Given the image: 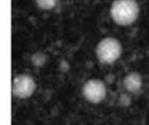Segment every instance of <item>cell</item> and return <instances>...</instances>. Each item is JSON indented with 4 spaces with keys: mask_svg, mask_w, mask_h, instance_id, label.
Instances as JSON below:
<instances>
[{
    "mask_svg": "<svg viewBox=\"0 0 149 125\" xmlns=\"http://www.w3.org/2000/svg\"><path fill=\"white\" fill-rule=\"evenodd\" d=\"M139 6L135 0H114L111 6V16L114 22L121 26H129L139 16Z\"/></svg>",
    "mask_w": 149,
    "mask_h": 125,
    "instance_id": "cell-1",
    "label": "cell"
},
{
    "mask_svg": "<svg viewBox=\"0 0 149 125\" xmlns=\"http://www.w3.org/2000/svg\"><path fill=\"white\" fill-rule=\"evenodd\" d=\"M96 53L101 63L110 64L120 57L123 53V47L117 38H105L97 44Z\"/></svg>",
    "mask_w": 149,
    "mask_h": 125,
    "instance_id": "cell-2",
    "label": "cell"
},
{
    "mask_svg": "<svg viewBox=\"0 0 149 125\" xmlns=\"http://www.w3.org/2000/svg\"><path fill=\"white\" fill-rule=\"evenodd\" d=\"M36 88L35 80L29 74H19L12 82V93L13 96L20 99H26L31 96Z\"/></svg>",
    "mask_w": 149,
    "mask_h": 125,
    "instance_id": "cell-3",
    "label": "cell"
},
{
    "mask_svg": "<svg viewBox=\"0 0 149 125\" xmlns=\"http://www.w3.org/2000/svg\"><path fill=\"white\" fill-rule=\"evenodd\" d=\"M84 98L92 104L102 102L106 96V87L104 82L98 79H90L85 82L82 88Z\"/></svg>",
    "mask_w": 149,
    "mask_h": 125,
    "instance_id": "cell-4",
    "label": "cell"
},
{
    "mask_svg": "<svg viewBox=\"0 0 149 125\" xmlns=\"http://www.w3.org/2000/svg\"><path fill=\"white\" fill-rule=\"evenodd\" d=\"M124 88L130 93H137L143 86V80L140 73L132 72L128 73L123 80Z\"/></svg>",
    "mask_w": 149,
    "mask_h": 125,
    "instance_id": "cell-5",
    "label": "cell"
},
{
    "mask_svg": "<svg viewBox=\"0 0 149 125\" xmlns=\"http://www.w3.org/2000/svg\"><path fill=\"white\" fill-rule=\"evenodd\" d=\"M58 0H36V3L39 8L43 10H50L56 6Z\"/></svg>",
    "mask_w": 149,
    "mask_h": 125,
    "instance_id": "cell-6",
    "label": "cell"
},
{
    "mask_svg": "<svg viewBox=\"0 0 149 125\" xmlns=\"http://www.w3.org/2000/svg\"><path fill=\"white\" fill-rule=\"evenodd\" d=\"M34 57H37L36 60H32L33 64L35 65H42L45 62V59H44V55H40L39 54H34Z\"/></svg>",
    "mask_w": 149,
    "mask_h": 125,
    "instance_id": "cell-7",
    "label": "cell"
}]
</instances>
